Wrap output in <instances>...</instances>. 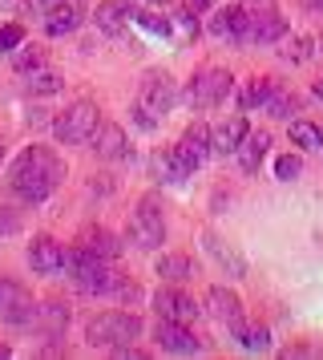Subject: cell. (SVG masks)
Instances as JSON below:
<instances>
[{"label": "cell", "mask_w": 323, "mask_h": 360, "mask_svg": "<svg viewBox=\"0 0 323 360\" xmlns=\"http://www.w3.org/2000/svg\"><path fill=\"white\" fill-rule=\"evenodd\" d=\"M65 179V162L48 146H29L16 154V162L8 166V186L25 202H45Z\"/></svg>", "instance_id": "1"}, {"label": "cell", "mask_w": 323, "mask_h": 360, "mask_svg": "<svg viewBox=\"0 0 323 360\" xmlns=\"http://www.w3.org/2000/svg\"><path fill=\"white\" fill-rule=\"evenodd\" d=\"M142 336V320L133 311H97L85 324V340L93 348H126Z\"/></svg>", "instance_id": "2"}, {"label": "cell", "mask_w": 323, "mask_h": 360, "mask_svg": "<svg viewBox=\"0 0 323 360\" xmlns=\"http://www.w3.org/2000/svg\"><path fill=\"white\" fill-rule=\"evenodd\" d=\"M65 276L77 283L81 292L89 295H101L113 288V271H110V259H101V255H93V251H85V247H73V251H65Z\"/></svg>", "instance_id": "3"}, {"label": "cell", "mask_w": 323, "mask_h": 360, "mask_svg": "<svg viewBox=\"0 0 323 360\" xmlns=\"http://www.w3.org/2000/svg\"><path fill=\"white\" fill-rule=\"evenodd\" d=\"M97 126H101V114H97L93 101H73L65 114H57L53 134H57V142H65V146H85V142H93Z\"/></svg>", "instance_id": "4"}, {"label": "cell", "mask_w": 323, "mask_h": 360, "mask_svg": "<svg viewBox=\"0 0 323 360\" xmlns=\"http://www.w3.org/2000/svg\"><path fill=\"white\" fill-rule=\"evenodd\" d=\"M129 243L142 251H158L166 243V219H162L158 198H142L129 214Z\"/></svg>", "instance_id": "5"}, {"label": "cell", "mask_w": 323, "mask_h": 360, "mask_svg": "<svg viewBox=\"0 0 323 360\" xmlns=\"http://www.w3.org/2000/svg\"><path fill=\"white\" fill-rule=\"evenodd\" d=\"M235 89V77L226 73V69H202L198 77L190 82V105L194 110H214V105H223L226 94Z\"/></svg>", "instance_id": "6"}, {"label": "cell", "mask_w": 323, "mask_h": 360, "mask_svg": "<svg viewBox=\"0 0 323 360\" xmlns=\"http://www.w3.org/2000/svg\"><path fill=\"white\" fill-rule=\"evenodd\" d=\"M174 82L162 73V69H154V73H145L142 85H138V110L150 117H162L170 105H174Z\"/></svg>", "instance_id": "7"}, {"label": "cell", "mask_w": 323, "mask_h": 360, "mask_svg": "<svg viewBox=\"0 0 323 360\" xmlns=\"http://www.w3.org/2000/svg\"><path fill=\"white\" fill-rule=\"evenodd\" d=\"M154 311H158L162 320H174V324H194L202 308H198L186 292H178V288H162V292H154Z\"/></svg>", "instance_id": "8"}, {"label": "cell", "mask_w": 323, "mask_h": 360, "mask_svg": "<svg viewBox=\"0 0 323 360\" xmlns=\"http://www.w3.org/2000/svg\"><path fill=\"white\" fill-rule=\"evenodd\" d=\"M158 348L170 356H198L202 340L190 332V324H174V320H162L158 324Z\"/></svg>", "instance_id": "9"}, {"label": "cell", "mask_w": 323, "mask_h": 360, "mask_svg": "<svg viewBox=\"0 0 323 360\" xmlns=\"http://www.w3.org/2000/svg\"><path fill=\"white\" fill-rule=\"evenodd\" d=\"M32 311H37V304L29 300V292L16 279H0V316L8 324H32Z\"/></svg>", "instance_id": "10"}, {"label": "cell", "mask_w": 323, "mask_h": 360, "mask_svg": "<svg viewBox=\"0 0 323 360\" xmlns=\"http://www.w3.org/2000/svg\"><path fill=\"white\" fill-rule=\"evenodd\" d=\"M206 308L214 320H223L230 332H235V340L242 336V328H246V320H242V304H239V295L230 292V288H210L206 292Z\"/></svg>", "instance_id": "11"}, {"label": "cell", "mask_w": 323, "mask_h": 360, "mask_svg": "<svg viewBox=\"0 0 323 360\" xmlns=\"http://www.w3.org/2000/svg\"><path fill=\"white\" fill-rule=\"evenodd\" d=\"M29 267L37 271V276H61V267H65L61 243H57V239H48V235L32 239V243H29Z\"/></svg>", "instance_id": "12"}, {"label": "cell", "mask_w": 323, "mask_h": 360, "mask_svg": "<svg viewBox=\"0 0 323 360\" xmlns=\"http://www.w3.org/2000/svg\"><path fill=\"white\" fill-rule=\"evenodd\" d=\"M210 33L230 37V41L246 45V33H251V8H246V4H230V8H223V13H214Z\"/></svg>", "instance_id": "13"}, {"label": "cell", "mask_w": 323, "mask_h": 360, "mask_svg": "<svg viewBox=\"0 0 323 360\" xmlns=\"http://www.w3.org/2000/svg\"><path fill=\"white\" fill-rule=\"evenodd\" d=\"M93 20L105 37H121L129 29V20H133V4L129 0H101Z\"/></svg>", "instance_id": "14"}, {"label": "cell", "mask_w": 323, "mask_h": 360, "mask_svg": "<svg viewBox=\"0 0 323 360\" xmlns=\"http://www.w3.org/2000/svg\"><path fill=\"white\" fill-rule=\"evenodd\" d=\"M81 20H85V0H61L57 8L45 13V33L48 37H65V33H73Z\"/></svg>", "instance_id": "15"}, {"label": "cell", "mask_w": 323, "mask_h": 360, "mask_svg": "<svg viewBox=\"0 0 323 360\" xmlns=\"http://www.w3.org/2000/svg\"><path fill=\"white\" fill-rule=\"evenodd\" d=\"M93 150L105 158V162H113V158H129V138L126 130L117 126V122H101L93 134Z\"/></svg>", "instance_id": "16"}, {"label": "cell", "mask_w": 323, "mask_h": 360, "mask_svg": "<svg viewBox=\"0 0 323 360\" xmlns=\"http://www.w3.org/2000/svg\"><path fill=\"white\" fill-rule=\"evenodd\" d=\"M32 324L41 328V336H53V340H61L65 336V324H69V308L57 304V300H48L41 308L32 311Z\"/></svg>", "instance_id": "17"}, {"label": "cell", "mask_w": 323, "mask_h": 360, "mask_svg": "<svg viewBox=\"0 0 323 360\" xmlns=\"http://www.w3.org/2000/svg\"><path fill=\"white\" fill-rule=\"evenodd\" d=\"M267 146H271V134L263 130V134H246L239 142V166H242V174H255L258 162H263V154H267Z\"/></svg>", "instance_id": "18"}, {"label": "cell", "mask_w": 323, "mask_h": 360, "mask_svg": "<svg viewBox=\"0 0 323 360\" xmlns=\"http://www.w3.org/2000/svg\"><path fill=\"white\" fill-rule=\"evenodd\" d=\"M242 138H246V117H242V114L226 117L223 126L210 134V142H214V150H218V154H235Z\"/></svg>", "instance_id": "19"}, {"label": "cell", "mask_w": 323, "mask_h": 360, "mask_svg": "<svg viewBox=\"0 0 323 360\" xmlns=\"http://www.w3.org/2000/svg\"><path fill=\"white\" fill-rule=\"evenodd\" d=\"M81 247L93 251V255H101V259H117V255H121V243H117L105 227H85L81 231Z\"/></svg>", "instance_id": "20"}, {"label": "cell", "mask_w": 323, "mask_h": 360, "mask_svg": "<svg viewBox=\"0 0 323 360\" xmlns=\"http://www.w3.org/2000/svg\"><path fill=\"white\" fill-rule=\"evenodd\" d=\"M202 243H206V251L223 263L230 276H246V259H242L239 251H230V247H226V239H218V235H210V231H206V235H202Z\"/></svg>", "instance_id": "21"}, {"label": "cell", "mask_w": 323, "mask_h": 360, "mask_svg": "<svg viewBox=\"0 0 323 360\" xmlns=\"http://www.w3.org/2000/svg\"><path fill=\"white\" fill-rule=\"evenodd\" d=\"M178 146H182V150H186V154L194 158V162L202 166V162L210 158V150H214V142H210V130H206V126H202V122H194L190 130L182 134V142H178Z\"/></svg>", "instance_id": "22"}, {"label": "cell", "mask_w": 323, "mask_h": 360, "mask_svg": "<svg viewBox=\"0 0 323 360\" xmlns=\"http://www.w3.org/2000/svg\"><path fill=\"white\" fill-rule=\"evenodd\" d=\"M158 276L166 279V283H186V279L194 276V259L190 255H162L158 259Z\"/></svg>", "instance_id": "23"}, {"label": "cell", "mask_w": 323, "mask_h": 360, "mask_svg": "<svg viewBox=\"0 0 323 360\" xmlns=\"http://www.w3.org/2000/svg\"><path fill=\"white\" fill-rule=\"evenodd\" d=\"M287 134H291V142H295L299 150H323V130L311 126V122H291Z\"/></svg>", "instance_id": "24"}, {"label": "cell", "mask_w": 323, "mask_h": 360, "mask_svg": "<svg viewBox=\"0 0 323 360\" xmlns=\"http://www.w3.org/2000/svg\"><path fill=\"white\" fill-rule=\"evenodd\" d=\"M45 61H48V53L41 49V45H16V53H13V65H16V73H37V69H45Z\"/></svg>", "instance_id": "25"}, {"label": "cell", "mask_w": 323, "mask_h": 360, "mask_svg": "<svg viewBox=\"0 0 323 360\" xmlns=\"http://www.w3.org/2000/svg\"><path fill=\"white\" fill-rule=\"evenodd\" d=\"M275 85L267 82V77H251V82L242 85V94H239V105L242 110H255V105H263L267 101V94H271Z\"/></svg>", "instance_id": "26"}, {"label": "cell", "mask_w": 323, "mask_h": 360, "mask_svg": "<svg viewBox=\"0 0 323 360\" xmlns=\"http://www.w3.org/2000/svg\"><path fill=\"white\" fill-rule=\"evenodd\" d=\"M263 105H267V114H271V117H291V114H295V105H299V101L291 98V94H283V89H271Z\"/></svg>", "instance_id": "27"}, {"label": "cell", "mask_w": 323, "mask_h": 360, "mask_svg": "<svg viewBox=\"0 0 323 360\" xmlns=\"http://www.w3.org/2000/svg\"><path fill=\"white\" fill-rule=\"evenodd\" d=\"M239 340L246 344V352H267V348H271V332H267L263 324H255V328L246 324V328H242Z\"/></svg>", "instance_id": "28"}, {"label": "cell", "mask_w": 323, "mask_h": 360, "mask_svg": "<svg viewBox=\"0 0 323 360\" xmlns=\"http://www.w3.org/2000/svg\"><path fill=\"white\" fill-rule=\"evenodd\" d=\"M61 89V77L57 73H48V69H37V73H29V94H57Z\"/></svg>", "instance_id": "29"}, {"label": "cell", "mask_w": 323, "mask_h": 360, "mask_svg": "<svg viewBox=\"0 0 323 360\" xmlns=\"http://www.w3.org/2000/svg\"><path fill=\"white\" fill-rule=\"evenodd\" d=\"M299 170H303V162H299V154H279V158H275V179H279V182L299 179Z\"/></svg>", "instance_id": "30"}, {"label": "cell", "mask_w": 323, "mask_h": 360, "mask_svg": "<svg viewBox=\"0 0 323 360\" xmlns=\"http://www.w3.org/2000/svg\"><path fill=\"white\" fill-rule=\"evenodd\" d=\"M311 49H315V37H295V41H291L287 49H283V57H287V61H299V65H303L307 57H311Z\"/></svg>", "instance_id": "31"}, {"label": "cell", "mask_w": 323, "mask_h": 360, "mask_svg": "<svg viewBox=\"0 0 323 360\" xmlns=\"http://www.w3.org/2000/svg\"><path fill=\"white\" fill-rule=\"evenodd\" d=\"M20 41H25V29H20V25H4V29H0V49L4 53L16 49Z\"/></svg>", "instance_id": "32"}, {"label": "cell", "mask_w": 323, "mask_h": 360, "mask_svg": "<svg viewBox=\"0 0 323 360\" xmlns=\"http://www.w3.org/2000/svg\"><path fill=\"white\" fill-rule=\"evenodd\" d=\"M57 4H61V0H29V8L32 13H41V17H45L48 8H57Z\"/></svg>", "instance_id": "33"}, {"label": "cell", "mask_w": 323, "mask_h": 360, "mask_svg": "<svg viewBox=\"0 0 323 360\" xmlns=\"http://www.w3.org/2000/svg\"><path fill=\"white\" fill-rule=\"evenodd\" d=\"M13 231H16V219L0 211V235H13Z\"/></svg>", "instance_id": "34"}, {"label": "cell", "mask_w": 323, "mask_h": 360, "mask_svg": "<svg viewBox=\"0 0 323 360\" xmlns=\"http://www.w3.org/2000/svg\"><path fill=\"white\" fill-rule=\"evenodd\" d=\"M315 98H323V77H319V82H315Z\"/></svg>", "instance_id": "35"}, {"label": "cell", "mask_w": 323, "mask_h": 360, "mask_svg": "<svg viewBox=\"0 0 323 360\" xmlns=\"http://www.w3.org/2000/svg\"><path fill=\"white\" fill-rule=\"evenodd\" d=\"M8 356H13V352H8V348H4V344H0V360H8Z\"/></svg>", "instance_id": "36"}, {"label": "cell", "mask_w": 323, "mask_h": 360, "mask_svg": "<svg viewBox=\"0 0 323 360\" xmlns=\"http://www.w3.org/2000/svg\"><path fill=\"white\" fill-rule=\"evenodd\" d=\"M145 4H170V0H145Z\"/></svg>", "instance_id": "37"}, {"label": "cell", "mask_w": 323, "mask_h": 360, "mask_svg": "<svg viewBox=\"0 0 323 360\" xmlns=\"http://www.w3.org/2000/svg\"><path fill=\"white\" fill-rule=\"evenodd\" d=\"M194 4H202V8H206V4H214V0H194Z\"/></svg>", "instance_id": "38"}, {"label": "cell", "mask_w": 323, "mask_h": 360, "mask_svg": "<svg viewBox=\"0 0 323 360\" xmlns=\"http://www.w3.org/2000/svg\"><path fill=\"white\" fill-rule=\"evenodd\" d=\"M4 4H16V0H4Z\"/></svg>", "instance_id": "39"}, {"label": "cell", "mask_w": 323, "mask_h": 360, "mask_svg": "<svg viewBox=\"0 0 323 360\" xmlns=\"http://www.w3.org/2000/svg\"><path fill=\"white\" fill-rule=\"evenodd\" d=\"M0 154H4V146H0Z\"/></svg>", "instance_id": "40"}]
</instances>
